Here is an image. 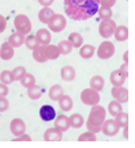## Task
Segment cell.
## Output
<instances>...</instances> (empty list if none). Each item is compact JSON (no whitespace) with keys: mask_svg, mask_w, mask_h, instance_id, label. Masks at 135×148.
<instances>
[{"mask_svg":"<svg viewBox=\"0 0 135 148\" xmlns=\"http://www.w3.org/2000/svg\"><path fill=\"white\" fill-rule=\"evenodd\" d=\"M64 8L73 20H87L97 14L99 0H64Z\"/></svg>","mask_w":135,"mask_h":148,"instance_id":"cell-1","label":"cell"},{"mask_svg":"<svg viewBox=\"0 0 135 148\" xmlns=\"http://www.w3.org/2000/svg\"><path fill=\"white\" fill-rule=\"evenodd\" d=\"M105 117H106V111L104 109V107L99 106L98 104L94 105L92 107V109H90V116H88L87 121H86L87 129L94 134L101 132L102 125H103V123L105 120Z\"/></svg>","mask_w":135,"mask_h":148,"instance_id":"cell-2","label":"cell"},{"mask_svg":"<svg viewBox=\"0 0 135 148\" xmlns=\"http://www.w3.org/2000/svg\"><path fill=\"white\" fill-rule=\"evenodd\" d=\"M15 28L17 32L21 34V35H28L31 31V22H30L29 18L26 15H18L15 18Z\"/></svg>","mask_w":135,"mask_h":148,"instance_id":"cell-3","label":"cell"},{"mask_svg":"<svg viewBox=\"0 0 135 148\" xmlns=\"http://www.w3.org/2000/svg\"><path fill=\"white\" fill-rule=\"evenodd\" d=\"M99 99H101V97H99L98 91L92 88L84 89L81 92V100L83 104L85 105H88V106L97 105L99 103Z\"/></svg>","mask_w":135,"mask_h":148,"instance_id":"cell-4","label":"cell"},{"mask_svg":"<svg viewBox=\"0 0 135 148\" xmlns=\"http://www.w3.org/2000/svg\"><path fill=\"white\" fill-rule=\"evenodd\" d=\"M115 28H116V23L113 19H111V18L103 19L102 22L99 23L98 32L103 38H110L111 36H113Z\"/></svg>","mask_w":135,"mask_h":148,"instance_id":"cell-5","label":"cell"},{"mask_svg":"<svg viewBox=\"0 0 135 148\" xmlns=\"http://www.w3.org/2000/svg\"><path fill=\"white\" fill-rule=\"evenodd\" d=\"M47 25H48L49 29L52 30V31H54V32H60V31H63V30L65 29V27L67 25V21H66V18L63 15L55 14Z\"/></svg>","mask_w":135,"mask_h":148,"instance_id":"cell-6","label":"cell"},{"mask_svg":"<svg viewBox=\"0 0 135 148\" xmlns=\"http://www.w3.org/2000/svg\"><path fill=\"white\" fill-rule=\"evenodd\" d=\"M114 52H115V46L108 40L103 41L97 48V56L99 59H108L114 55Z\"/></svg>","mask_w":135,"mask_h":148,"instance_id":"cell-7","label":"cell"},{"mask_svg":"<svg viewBox=\"0 0 135 148\" xmlns=\"http://www.w3.org/2000/svg\"><path fill=\"white\" fill-rule=\"evenodd\" d=\"M112 96L115 100H117L121 104L127 103L128 100V91L127 89L123 86H114L111 90Z\"/></svg>","mask_w":135,"mask_h":148,"instance_id":"cell-8","label":"cell"},{"mask_svg":"<svg viewBox=\"0 0 135 148\" xmlns=\"http://www.w3.org/2000/svg\"><path fill=\"white\" fill-rule=\"evenodd\" d=\"M101 130L106 136H115L116 134L118 133L120 127H118V125L116 124V121L114 119H107V120H104Z\"/></svg>","mask_w":135,"mask_h":148,"instance_id":"cell-9","label":"cell"},{"mask_svg":"<svg viewBox=\"0 0 135 148\" xmlns=\"http://www.w3.org/2000/svg\"><path fill=\"white\" fill-rule=\"evenodd\" d=\"M39 116L44 121H52L56 118V110L50 105H44L39 109Z\"/></svg>","mask_w":135,"mask_h":148,"instance_id":"cell-10","label":"cell"},{"mask_svg":"<svg viewBox=\"0 0 135 148\" xmlns=\"http://www.w3.org/2000/svg\"><path fill=\"white\" fill-rule=\"evenodd\" d=\"M10 130H11V134L15 135V136H20V135L25 134V132H26V125H25L23 119H12L11 123H10Z\"/></svg>","mask_w":135,"mask_h":148,"instance_id":"cell-11","label":"cell"},{"mask_svg":"<svg viewBox=\"0 0 135 148\" xmlns=\"http://www.w3.org/2000/svg\"><path fill=\"white\" fill-rule=\"evenodd\" d=\"M44 139L46 141H60L63 139V132L56 127L48 128L44 134Z\"/></svg>","mask_w":135,"mask_h":148,"instance_id":"cell-12","label":"cell"},{"mask_svg":"<svg viewBox=\"0 0 135 148\" xmlns=\"http://www.w3.org/2000/svg\"><path fill=\"white\" fill-rule=\"evenodd\" d=\"M14 47L9 42H3L0 47V58L2 60H9L14 57Z\"/></svg>","mask_w":135,"mask_h":148,"instance_id":"cell-13","label":"cell"},{"mask_svg":"<svg viewBox=\"0 0 135 148\" xmlns=\"http://www.w3.org/2000/svg\"><path fill=\"white\" fill-rule=\"evenodd\" d=\"M126 78L127 77L123 74L120 69L112 71V74L110 76V80H111L113 86H123V84L125 82Z\"/></svg>","mask_w":135,"mask_h":148,"instance_id":"cell-14","label":"cell"},{"mask_svg":"<svg viewBox=\"0 0 135 148\" xmlns=\"http://www.w3.org/2000/svg\"><path fill=\"white\" fill-rule=\"evenodd\" d=\"M35 38L37 39L39 45H49L52 40V35L47 29H39L37 30Z\"/></svg>","mask_w":135,"mask_h":148,"instance_id":"cell-15","label":"cell"},{"mask_svg":"<svg viewBox=\"0 0 135 148\" xmlns=\"http://www.w3.org/2000/svg\"><path fill=\"white\" fill-rule=\"evenodd\" d=\"M45 55L47 60H55L59 57L60 52L55 45H45Z\"/></svg>","mask_w":135,"mask_h":148,"instance_id":"cell-16","label":"cell"},{"mask_svg":"<svg viewBox=\"0 0 135 148\" xmlns=\"http://www.w3.org/2000/svg\"><path fill=\"white\" fill-rule=\"evenodd\" d=\"M32 57L38 62H45L47 61V57L45 55V45H39L32 50Z\"/></svg>","mask_w":135,"mask_h":148,"instance_id":"cell-17","label":"cell"},{"mask_svg":"<svg viewBox=\"0 0 135 148\" xmlns=\"http://www.w3.org/2000/svg\"><path fill=\"white\" fill-rule=\"evenodd\" d=\"M55 127L58 128L61 132H66L69 128V121H68V117L65 115H59L55 119Z\"/></svg>","mask_w":135,"mask_h":148,"instance_id":"cell-18","label":"cell"},{"mask_svg":"<svg viewBox=\"0 0 135 148\" xmlns=\"http://www.w3.org/2000/svg\"><path fill=\"white\" fill-rule=\"evenodd\" d=\"M60 75H61L63 80H65V82H72L75 78L76 71L72 66H65L61 68Z\"/></svg>","mask_w":135,"mask_h":148,"instance_id":"cell-19","label":"cell"},{"mask_svg":"<svg viewBox=\"0 0 135 148\" xmlns=\"http://www.w3.org/2000/svg\"><path fill=\"white\" fill-rule=\"evenodd\" d=\"M54 15H55V12L53 11V9H50V8L48 7H44L38 12V18H39V20L43 22V23L47 25Z\"/></svg>","mask_w":135,"mask_h":148,"instance_id":"cell-20","label":"cell"},{"mask_svg":"<svg viewBox=\"0 0 135 148\" xmlns=\"http://www.w3.org/2000/svg\"><path fill=\"white\" fill-rule=\"evenodd\" d=\"M64 95V89L60 85H54L49 89V92H48V96L49 98L53 100V101H58L60 97Z\"/></svg>","mask_w":135,"mask_h":148,"instance_id":"cell-21","label":"cell"},{"mask_svg":"<svg viewBox=\"0 0 135 148\" xmlns=\"http://www.w3.org/2000/svg\"><path fill=\"white\" fill-rule=\"evenodd\" d=\"M113 35L117 41H125L128 38V30L125 26H116Z\"/></svg>","mask_w":135,"mask_h":148,"instance_id":"cell-22","label":"cell"},{"mask_svg":"<svg viewBox=\"0 0 135 148\" xmlns=\"http://www.w3.org/2000/svg\"><path fill=\"white\" fill-rule=\"evenodd\" d=\"M58 104H59L60 109L63 111H69L73 108V100L68 95H63L58 99Z\"/></svg>","mask_w":135,"mask_h":148,"instance_id":"cell-23","label":"cell"},{"mask_svg":"<svg viewBox=\"0 0 135 148\" xmlns=\"http://www.w3.org/2000/svg\"><path fill=\"white\" fill-rule=\"evenodd\" d=\"M8 42L14 48H18L25 42V35H21L19 32H15L9 37Z\"/></svg>","mask_w":135,"mask_h":148,"instance_id":"cell-24","label":"cell"},{"mask_svg":"<svg viewBox=\"0 0 135 148\" xmlns=\"http://www.w3.org/2000/svg\"><path fill=\"white\" fill-rule=\"evenodd\" d=\"M90 88L96 90V91H99L104 88V85H105V82H104V78L102 76H94L92 77V79L90 80Z\"/></svg>","mask_w":135,"mask_h":148,"instance_id":"cell-25","label":"cell"},{"mask_svg":"<svg viewBox=\"0 0 135 148\" xmlns=\"http://www.w3.org/2000/svg\"><path fill=\"white\" fill-rule=\"evenodd\" d=\"M79 55L84 59H90L93 57L94 52H95V47L92 45H84L83 47H79Z\"/></svg>","mask_w":135,"mask_h":148,"instance_id":"cell-26","label":"cell"},{"mask_svg":"<svg viewBox=\"0 0 135 148\" xmlns=\"http://www.w3.org/2000/svg\"><path fill=\"white\" fill-rule=\"evenodd\" d=\"M69 126L73 127V128H81L84 125V118L81 114H73L69 118Z\"/></svg>","mask_w":135,"mask_h":148,"instance_id":"cell-27","label":"cell"},{"mask_svg":"<svg viewBox=\"0 0 135 148\" xmlns=\"http://www.w3.org/2000/svg\"><path fill=\"white\" fill-rule=\"evenodd\" d=\"M68 41L74 48H79L83 45V36L78 32H72L68 36Z\"/></svg>","mask_w":135,"mask_h":148,"instance_id":"cell-28","label":"cell"},{"mask_svg":"<svg viewBox=\"0 0 135 148\" xmlns=\"http://www.w3.org/2000/svg\"><path fill=\"white\" fill-rule=\"evenodd\" d=\"M27 95L29 96V98L31 99H34V100H36V99H39L40 97L43 96V89L40 88L39 86H36V85H34V86H31L29 88H27Z\"/></svg>","mask_w":135,"mask_h":148,"instance_id":"cell-29","label":"cell"},{"mask_svg":"<svg viewBox=\"0 0 135 148\" xmlns=\"http://www.w3.org/2000/svg\"><path fill=\"white\" fill-rule=\"evenodd\" d=\"M121 111H123V107H122V105L121 103H118L117 100H113L111 101L110 104H108V112L112 115V116H116L118 112Z\"/></svg>","mask_w":135,"mask_h":148,"instance_id":"cell-30","label":"cell"},{"mask_svg":"<svg viewBox=\"0 0 135 148\" xmlns=\"http://www.w3.org/2000/svg\"><path fill=\"white\" fill-rule=\"evenodd\" d=\"M58 50H59L60 55H68L69 52L72 51L73 49V46L70 45V42L68 40H61L58 46H57Z\"/></svg>","mask_w":135,"mask_h":148,"instance_id":"cell-31","label":"cell"},{"mask_svg":"<svg viewBox=\"0 0 135 148\" xmlns=\"http://www.w3.org/2000/svg\"><path fill=\"white\" fill-rule=\"evenodd\" d=\"M115 121H116V124L118 125L120 128L122 127H125L127 125V121H128V116L127 114H125V112H123V111H121L118 112L116 116H115V119H114Z\"/></svg>","mask_w":135,"mask_h":148,"instance_id":"cell-32","label":"cell"},{"mask_svg":"<svg viewBox=\"0 0 135 148\" xmlns=\"http://www.w3.org/2000/svg\"><path fill=\"white\" fill-rule=\"evenodd\" d=\"M0 80L5 85H9L12 82H15V78H14V75L10 70H3L0 74Z\"/></svg>","mask_w":135,"mask_h":148,"instance_id":"cell-33","label":"cell"},{"mask_svg":"<svg viewBox=\"0 0 135 148\" xmlns=\"http://www.w3.org/2000/svg\"><path fill=\"white\" fill-rule=\"evenodd\" d=\"M20 82H21V85H23L25 88H29V87L35 85L36 79H35V77L31 74H27L26 73V75L20 79Z\"/></svg>","mask_w":135,"mask_h":148,"instance_id":"cell-34","label":"cell"},{"mask_svg":"<svg viewBox=\"0 0 135 148\" xmlns=\"http://www.w3.org/2000/svg\"><path fill=\"white\" fill-rule=\"evenodd\" d=\"M12 73V75H14V78H15V80H19L20 82V79L23 78V76L26 75V68L23 66H18V67H16L15 69L11 71Z\"/></svg>","mask_w":135,"mask_h":148,"instance_id":"cell-35","label":"cell"},{"mask_svg":"<svg viewBox=\"0 0 135 148\" xmlns=\"http://www.w3.org/2000/svg\"><path fill=\"white\" fill-rule=\"evenodd\" d=\"M23 44L27 46L28 49L34 50L36 47L39 46V42L37 41V39L35 38V36H28L27 38H25V42Z\"/></svg>","mask_w":135,"mask_h":148,"instance_id":"cell-36","label":"cell"},{"mask_svg":"<svg viewBox=\"0 0 135 148\" xmlns=\"http://www.w3.org/2000/svg\"><path fill=\"white\" fill-rule=\"evenodd\" d=\"M96 140V136L95 134L92 133V132H86V133H83L79 137H78V141H95Z\"/></svg>","mask_w":135,"mask_h":148,"instance_id":"cell-37","label":"cell"},{"mask_svg":"<svg viewBox=\"0 0 135 148\" xmlns=\"http://www.w3.org/2000/svg\"><path fill=\"white\" fill-rule=\"evenodd\" d=\"M97 12L102 19H108V18L112 17V10H111V8L101 7V8H98Z\"/></svg>","mask_w":135,"mask_h":148,"instance_id":"cell-38","label":"cell"},{"mask_svg":"<svg viewBox=\"0 0 135 148\" xmlns=\"http://www.w3.org/2000/svg\"><path fill=\"white\" fill-rule=\"evenodd\" d=\"M9 108V101L7 98L0 97V112H3Z\"/></svg>","mask_w":135,"mask_h":148,"instance_id":"cell-39","label":"cell"},{"mask_svg":"<svg viewBox=\"0 0 135 148\" xmlns=\"http://www.w3.org/2000/svg\"><path fill=\"white\" fill-rule=\"evenodd\" d=\"M99 3L102 7L111 8L116 3V0H99Z\"/></svg>","mask_w":135,"mask_h":148,"instance_id":"cell-40","label":"cell"},{"mask_svg":"<svg viewBox=\"0 0 135 148\" xmlns=\"http://www.w3.org/2000/svg\"><path fill=\"white\" fill-rule=\"evenodd\" d=\"M9 92V89H8L7 85L0 82V97H6Z\"/></svg>","mask_w":135,"mask_h":148,"instance_id":"cell-41","label":"cell"},{"mask_svg":"<svg viewBox=\"0 0 135 148\" xmlns=\"http://www.w3.org/2000/svg\"><path fill=\"white\" fill-rule=\"evenodd\" d=\"M6 27H7V20H6V18L3 16L0 15V34L2 31H5Z\"/></svg>","mask_w":135,"mask_h":148,"instance_id":"cell-42","label":"cell"},{"mask_svg":"<svg viewBox=\"0 0 135 148\" xmlns=\"http://www.w3.org/2000/svg\"><path fill=\"white\" fill-rule=\"evenodd\" d=\"M16 141H30L31 140V138H30V136H28L27 134H23V135H20V136H17V138H15Z\"/></svg>","mask_w":135,"mask_h":148,"instance_id":"cell-43","label":"cell"},{"mask_svg":"<svg viewBox=\"0 0 135 148\" xmlns=\"http://www.w3.org/2000/svg\"><path fill=\"white\" fill-rule=\"evenodd\" d=\"M38 2H39L43 7H49L54 2V0H38Z\"/></svg>","mask_w":135,"mask_h":148,"instance_id":"cell-44","label":"cell"},{"mask_svg":"<svg viewBox=\"0 0 135 148\" xmlns=\"http://www.w3.org/2000/svg\"><path fill=\"white\" fill-rule=\"evenodd\" d=\"M120 70L122 71V73H123V74L125 75L126 77H127V75H128V73H127V62H124V64L121 66Z\"/></svg>","mask_w":135,"mask_h":148,"instance_id":"cell-45","label":"cell"},{"mask_svg":"<svg viewBox=\"0 0 135 148\" xmlns=\"http://www.w3.org/2000/svg\"><path fill=\"white\" fill-rule=\"evenodd\" d=\"M123 128H124V137H125V138H127V137H128V129H127V125H126V126H125V127H123Z\"/></svg>","mask_w":135,"mask_h":148,"instance_id":"cell-46","label":"cell"},{"mask_svg":"<svg viewBox=\"0 0 135 148\" xmlns=\"http://www.w3.org/2000/svg\"><path fill=\"white\" fill-rule=\"evenodd\" d=\"M127 51L124 52V62H127Z\"/></svg>","mask_w":135,"mask_h":148,"instance_id":"cell-47","label":"cell"}]
</instances>
